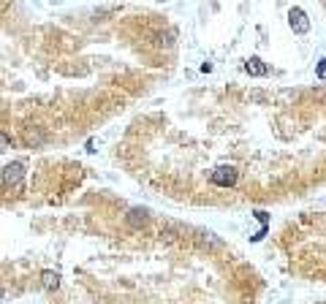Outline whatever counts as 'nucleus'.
<instances>
[{"instance_id": "obj_1", "label": "nucleus", "mask_w": 326, "mask_h": 304, "mask_svg": "<svg viewBox=\"0 0 326 304\" xmlns=\"http://www.w3.org/2000/svg\"><path fill=\"white\" fill-rule=\"evenodd\" d=\"M237 177L239 174H237L234 166H218V169L210 174V179L218 185V188H231V185H237Z\"/></svg>"}, {"instance_id": "obj_2", "label": "nucleus", "mask_w": 326, "mask_h": 304, "mask_svg": "<svg viewBox=\"0 0 326 304\" xmlns=\"http://www.w3.org/2000/svg\"><path fill=\"white\" fill-rule=\"evenodd\" d=\"M288 24H291V30L297 35H305L307 30H310V19H307V14L299 8V5H294V8L288 11Z\"/></svg>"}, {"instance_id": "obj_3", "label": "nucleus", "mask_w": 326, "mask_h": 304, "mask_svg": "<svg viewBox=\"0 0 326 304\" xmlns=\"http://www.w3.org/2000/svg\"><path fill=\"white\" fill-rule=\"evenodd\" d=\"M22 174H24V166L19 163V160H16V163H5L3 166V182H5V188L14 185V182H19Z\"/></svg>"}, {"instance_id": "obj_4", "label": "nucleus", "mask_w": 326, "mask_h": 304, "mask_svg": "<svg viewBox=\"0 0 326 304\" xmlns=\"http://www.w3.org/2000/svg\"><path fill=\"white\" fill-rule=\"evenodd\" d=\"M245 71H248L250 76H267V65L261 63V57H250L248 63H245Z\"/></svg>"}, {"instance_id": "obj_5", "label": "nucleus", "mask_w": 326, "mask_h": 304, "mask_svg": "<svg viewBox=\"0 0 326 304\" xmlns=\"http://www.w3.org/2000/svg\"><path fill=\"white\" fill-rule=\"evenodd\" d=\"M41 283H44L46 291H54L60 285V275L57 272H44V275H41Z\"/></svg>"}, {"instance_id": "obj_6", "label": "nucleus", "mask_w": 326, "mask_h": 304, "mask_svg": "<svg viewBox=\"0 0 326 304\" xmlns=\"http://www.w3.org/2000/svg\"><path fill=\"white\" fill-rule=\"evenodd\" d=\"M324 71H326V57L321 60V65H318V76H324Z\"/></svg>"}]
</instances>
